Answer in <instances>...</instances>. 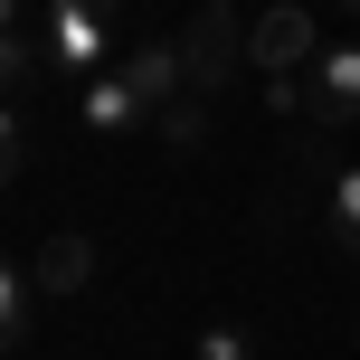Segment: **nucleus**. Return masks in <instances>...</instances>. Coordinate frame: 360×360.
Segmentation results:
<instances>
[{"instance_id":"f257e3e1","label":"nucleus","mask_w":360,"mask_h":360,"mask_svg":"<svg viewBox=\"0 0 360 360\" xmlns=\"http://www.w3.org/2000/svg\"><path fill=\"white\" fill-rule=\"evenodd\" d=\"M313 57H323L313 10L275 0V10H256V19H247V67H256V86H266V105H275V114H304V76H313Z\"/></svg>"},{"instance_id":"f03ea898","label":"nucleus","mask_w":360,"mask_h":360,"mask_svg":"<svg viewBox=\"0 0 360 360\" xmlns=\"http://www.w3.org/2000/svg\"><path fill=\"white\" fill-rule=\"evenodd\" d=\"M114 10H124V0H38V57H48L57 76H67V86H95V76H114Z\"/></svg>"},{"instance_id":"7ed1b4c3","label":"nucleus","mask_w":360,"mask_h":360,"mask_svg":"<svg viewBox=\"0 0 360 360\" xmlns=\"http://www.w3.org/2000/svg\"><path fill=\"white\" fill-rule=\"evenodd\" d=\"M304 124L313 133H360V38H332L304 76Z\"/></svg>"},{"instance_id":"20e7f679","label":"nucleus","mask_w":360,"mask_h":360,"mask_svg":"<svg viewBox=\"0 0 360 360\" xmlns=\"http://www.w3.org/2000/svg\"><path fill=\"white\" fill-rule=\"evenodd\" d=\"M237 67H247V29H237L228 10H199L190 29H180V86H190L199 105H209V95L228 86Z\"/></svg>"},{"instance_id":"39448f33","label":"nucleus","mask_w":360,"mask_h":360,"mask_svg":"<svg viewBox=\"0 0 360 360\" xmlns=\"http://www.w3.org/2000/svg\"><path fill=\"white\" fill-rule=\"evenodd\" d=\"M76 114H86V133H143L152 105L124 86V76H95V86H76Z\"/></svg>"},{"instance_id":"423d86ee","label":"nucleus","mask_w":360,"mask_h":360,"mask_svg":"<svg viewBox=\"0 0 360 360\" xmlns=\"http://www.w3.org/2000/svg\"><path fill=\"white\" fill-rule=\"evenodd\" d=\"M29 275H38V294H86V275H95V247H86V237H48V247L29 256Z\"/></svg>"},{"instance_id":"0eeeda50","label":"nucleus","mask_w":360,"mask_h":360,"mask_svg":"<svg viewBox=\"0 0 360 360\" xmlns=\"http://www.w3.org/2000/svg\"><path fill=\"white\" fill-rule=\"evenodd\" d=\"M323 228H332V247L360 256V162L332 171V190H323Z\"/></svg>"},{"instance_id":"6e6552de","label":"nucleus","mask_w":360,"mask_h":360,"mask_svg":"<svg viewBox=\"0 0 360 360\" xmlns=\"http://www.w3.org/2000/svg\"><path fill=\"white\" fill-rule=\"evenodd\" d=\"M29 323H38V275H29V266H10V275H0V342L29 351Z\"/></svg>"},{"instance_id":"1a4fd4ad","label":"nucleus","mask_w":360,"mask_h":360,"mask_svg":"<svg viewBox=\"0 0 360 360\" xmlns=\"http://www.w3.org/2000/svg\"><path fill=\"white\" fill-rule=\"evenodd\" d=\"M199 133H209V105H199V95H180V105L162 114V143H171V152H199Z\"/></svg>"},{"instance_id":"9d476101","label":"nucleus","mask_w":360,"mask_h":360,"mask_svg":"<svg viewBox=\"0 0 360 360\" xmlns=\"http://www.w3.org/2000/svg\"><path fill=\"white\" fill-rule=\"evenodd\" d=\"M199 360H266V351H256L247 323H209V332H199Z\"/></svg>"},{"instance_id":"9b49d317","label":"nucleus","mask_w":360,"mask_h":360,"mask_svg":"<svg viewBox=\"0 0 360 360\" xmlns=\"http://www.w3.org/2000/svg\"><path fill=\"white\" fill-rule=\"evenodd\" d=\"M209 10H228V19H237V0H209Z\"/></svg>"},{"instance_id":"f8f14e48","label":"nucleus","mask_w":360,"mask_h":360,"mask_svg":"<svg viewBox=\"0 0 360 360\" xmlns=\"http://www.w3.org/2000/svg\"><path fill=\"white\" fill-rule=\"evenodd\" d=\"M342 10H351V19H360V0H342Z\"/></svg>"}]
</instances>
